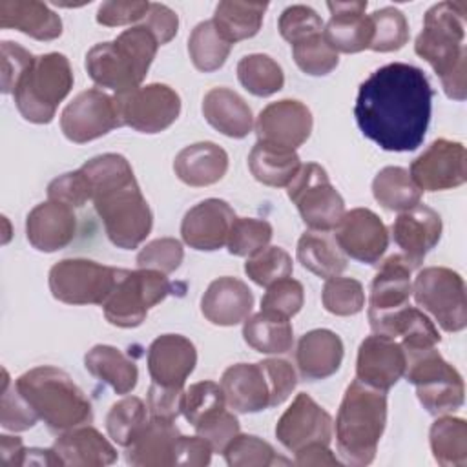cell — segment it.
Wrapping results in <instances>:
<instances>
[{
    "label": "cell",
    "instance_id": "816d5d0a",
    "mask_svg": "<svg viewBox=\"0 0 467 467\" xmlns=\"http://www.w3.org/2000/svg\"><path fill=\"white\" fill-rule=\"evenodd\" d=\"M2 403H0V425L5 431L22 432L36 425L40 420L36 412L31 409L27 400L20 394L15 381H11L7 370H2Z\"/></svg>",
    "mask_w": 467,
    "mask_h": 467
},
{
    "label": "cell",
    "instance_id": "e7e4bbea",
    "mask_svg": "<svg viewBox=\"0 0 467 467\" xmlns=\"http://www.w3.org/2000/svg\"><path fill=\"white\" fill-rule=\"evenodd\" d=\"M297 465H339L341 462L332 454L328 445L325 443H308L303 449L296 451Z\"/></svg>",
    "mask_w": 467,
    "mask_h": 467
},
{
    "label": "cell",
    "instance_id": "3957f363",
    "mask_svg": "<svg viewBox=\"0 0 467 467\" xmlns=\"http://www.w3.org/2000/svg\"><path fill=\"white\" fill-rule=\"evenodd\" d=\"M465 16V2H438L427 9L423 29L414 40L416 55L431 64L445 95L452 100L467 97Z\"/></svg>",
    "mask_w": 467,
    "mask_h": 467
},
{
    "label": "cell",
    "instance_id": "83f0119b",
    "mask_svg": "<svg viewBox=\"0 0 467 467\" xmlns=\"http://www.w3.org/2000/svg\"><path fill=\"white\" fill-rule=\"evenodd\" d=\"M181 436L175 421L150 418L137 438L126 447V462L139 467L177 465Z\"/></svg>",
    "mask_w": 467,
    "mask_h": 467
},
{
    "label": "cell",
    "instance_id": "d6986e66",
    "mask_svg": "<svg viewBox=\"0 0 467 467\" xmlns=\"http://www.w3.org/2000/svg\"><path fill=\"white\" fill-rule=\"evenodd\" d=\"M412 265L401 255H389L378 268L368 296V321L372 332L392 314L409 305L412 294Z\"/></svg>",
    "mask_w": 467,
    "mask_h": 467
},
{
    "label": "cell",
    "instance_id": "8992f818",
    "mask_svg": "<svg viewBox=\"0 0 467 467\" xmlns=\"http://www.w3.org/2000/svg\"><path fill=\"white\" fill-rule=\"evenodd\" d=\"M157 49V38L140 24L111 42L95 44L86 55V71L97 86L126 93L142 84Z\"/></svg>",
    "mask_w": 467,
    "mask_h": 467
},
{
    "label": "cell",
    "instance_id": "30bf717a",
    "mask_svg": "<svg viewBox=\"0 0 467 467\" xmlns=\"http://www.w3.org/2000/svg\"><path fill=\"white\" fill-rule=\"evenodd\" d=\"M171 292V283L166 274L151 268L126 270L119 277L115 288L102 303L104 317L120 328L139 327L148 310Z\"/></svg>",
    "mask_w": 467,
    "mask_h": 467
},
{
    "label": "cell",
    "instance_id": "9c48e42d",
    "mask_svg": "<svg viewBox=\"0 0 467 467\" xmlns=\"http://www.w3.org/2000/svg\"><path fill=\"white\" fill-rule=\"evenodd\" d=\"M405 352V378L416 387L423 409L434 416L451 414L463 405L462 374L441 358L436 347L409 348Z\"/></svg>",
    "mask_w": 467,
    "mask_h": 467
},
{
    "label": "cell",
    "instance_id": "6125c7cd",
    "mask_svg": "<svg viewBox=\"0 0 467 467\" xmlns=\"http://www.w3.org/2000/svg\"><path fill=\"white\" fill-rule=\"evenodd\" d=\"M142 26L151 31L159 46L168 44L179 31V16L164 4L150 2V9L142 20Z\"/></svg>",
    "mask_w": 467,
    "mask_h": 467
},
{
    "label": "cell",
    "instance_id": "9a60e30c",
    "mask_svg": "<svg viewBox=\"0 0 467 467\" xmlns=\"http://www.w3.org/2000/svg\"><path fill=\"white\" fill-rule=\"evenodd\" d=\"M122 126L115 95L99 88L80 91L62 111L60 130L67 140L84 144Z\"/></svg>",
    "mask_w": 467,
    "mask_h": 467
},
{
    "label": "cell",
    "instance_id": "60d3db41",
    "mask_svg": "<svg viewBox=\"0 0 467 467\" xmlns=\"http://www.w3.org/2000/svg\"><path fill=\"white\" fill-rule=\"evenodd\" d=\"M232 51V44L217 31L212 20L199 22L188 38V53L192 64L202 71L210 73L224 66L228 55Z\"/></svg>",
    "mask_w": 467,
    "mask_h": 467
},
{
    "label": "cell",
    "instance_id": "5bb4252c",
    "mask_svg": "<svg viewBox=\"0 0 467 467\" xmlns=\"http://www.w3.org/2000/svg\"><path fill=\"white\" fill-rule=\"evenodd\" d=\"M122 126L140 133H159L170 128L181 113L179 93L166 84H146L126 93H115Z\"/></svg>",
    "mask_w": 467,
    "mask_h": 467
},
{
    "label": "cell",
    "instance_id": "4fadbf2b",
    "mask_svg": "<svg viewBox=\"0 0 467 467\" xmlns=\"http://www.w3.org/2000/svg\"><path fill=\"white\" fill-rule=\"evenodd\" d=\"M412 296L445 332H460L467 325L463 277L447 266H427L412 283Z\"/></svg>",
    "mask_w": 467,
    "mask_h": 467
},
{
    "label": "cell",
    "instance_id": "03108f58",
    "mask_svg": "<svg viewBox=\"0 0 467 467\" xmlns=\"http://www.w3.org/2000/svg\"><path fill=\"white\" fill-rule=\"evenodd\" d=\"M27 449L18 436H0V467H24Z\"/></svg>",
    "mask_w": 467,
    "mask_h": 467
},
{
    "label": "cell",
    "instance_id": "11a10c76",
    "mask_svg": "<svg viewBox=\"0 0 467 467\" xmlns=\"http://www.w3.org/2000/svg\"><path fill=\"white\" fill-rule=\"evenodd\" d=\"M279 33L281 36L292 44L316 35V33H323V20L321 16L308 5L297 4V5H290L286 7L277 22Z\"/></svg>",
    "mask_w": 467,
    "mask_h": 467
},
{
    "label": "cell",
    "instance_id": "74e56055",
    "mask_svg": "<svg viewBox=\"0 0 467 467\" xmlns=\"http://www.w3.org/2000/svg\"><path fill=\"white\" fill-rule=\"evenodd\" d=\"M266 2H241L223 0L217 4L212 22L217 31L234 46L239 40L252 38L263 26Z\"/></svg>",
    "mask_w": 467,
    "mask_h": 467
},
{
    "label": "cell",
    "instance_id": "ac0fdd59",
    "mask_svg": "<svg viewBox=\"0 0 467 467\" xmlns=\"http://www.w3.org/2000/svg\"><path fill=\"white\" fill-rule=\"evenodd\" d=\"M275 438L290 452L308 443L328 445L332 440V418L306 392H299L277 420Z\"/></svg>",
    "mask_w": 467,
    "mask_h": 467
},
{
    "label": "cell",
    "instance_id": "4dcf8cb0",
    "mask_svg": "<svg viewBox=\"0 0 467 467\" xmlns=\"http://www.w3.org/2000/svg\"><path fill=\"white\" fill-rule=\"evenodd\" d=\"M0 27L36 40H55L62 35V18L38 0H0Z\"/></svg>",
    "mask_w": 467,
    "mask_h": 467
},
{
    "label": "cell",
    "instance_id": "b9f144b4",
    "mask_svg": "<svg viewBox=\"0 0 467 467\" xmlns=\"http://www.w3.org/2000/svg\"><path fill=\"white\" fill-rule=\"evenodd\" d=\"M237 78L241 86L255 97H270L283 89L285 73L268 55L252 53L237 62Z\"/></svg>",
    "mask_w": 467,
    "mask_h": 467
},
{
    "label": "cell",
    "instance_id": "db71d44e",
    "mask_svg": "<svg viewBox=\"0 0 467 467\" xmlns=\"http://www.w3.org/2000/svg\"><path fill=\"white\" fill-rule=\"evenodd\" d=\"M305 301L303 285L292 277H285L266 286V292L261 299V310L279 314L283 317L296 316Z\"/></svg>",
    "mask_w": 467,
    "mask_h": 467
},
{
    "label": "cell",
    "instance_id": "6f0895ef",
    "mask_svg": "<svg viewBox=\"0 0 467 467\" xmlns=\"http://www.w3.org/2000/svg\"><path fill=\"white\" fill-rule=\"evenodd\" d=\"M195 432L204 438L213 452H221L226 449V445L239 434V420L234 416V412L221 409L213 412L212 416L199 421L195 427Z\"/></svg>",
    "mask_w": 467,
    "mask_h": 467
},
{
    "label": "cell",
    "instance_id": "e0dca14e",
    "mask_svg": "<svg viewBox=\"0 0 467 467\" xmlns=\"http://www.w3.org/2000/svg\"><path fill=\"white\" fill-rule=\"evenodd\" d=\"M334 239L347 257L363 265H376L389 246L387 226L368 208L345 212L334 228Z\"/></svg>",
    "mask_w": 467,
    "mask_h": 467
},
{
    "label": "cell",
    "instance_id": "2e32d148",
    "mask_svg": "<svg viewBox=\"0 0 467 467\" xmlns=\"http://www.w3.org/2000/svg\"><path fill=\"white\" fill-rule=\"evenodd\" d=\"M409 173L421 192L458 188L467 181L465 146L456 140L436 139L412 161Z\"/></svg>",
    "mask_w": 467,
    "mask_h": 467
},
{
    "label": "cell",
    "instance_id": "bcb514c9",
    "mask_svg": "<svg viewBox=\"0 0 467 467\" xmlns=\"http://www.w3.org/2000/svg\"><path fill=\"white\" fill-rule=\"evenodd\" d=\"M292 57L297 67L310 77H325L339 64L337 53L330 47L323 33L310 35L292 44Z\"/></svg>",
    "mask_w": 467,
    "mask_h": 467
},
{
    "label": "cell",
    "instance_id": "484cf974",
    "mask_svg": "<svg viewBox=\"0 0 467 467\" xmlns=\"http://www.w3.org/2000/svg\"><path fill=\"white\" fill-rule=\"evenodd\" d=\"M77 234V217L73 208L46 201L36 204L26 219V235L38 252H57L66 248Z\"/></svg>",
    "mask_w": 467,
    "mask_h": 467
},
{
    "label": "cell",
    "instance_id": "be15d7a7",
    "mask_svg": "<svg viewBox=\"0 0 467 467\" xmlns=\"http://www.w3.org/2000/svg\"><path fill=\"white\" fill-rule=\"evenodd\" d=\"M213 449L212 445L197 436H181L177 445V465H190V467H202L208 465L212 460Z\"/></svg>",
    "mask_w": 467,
    "mask_h": 467
},
{
    "label": "cell",
    "instance_id": "f35d334b",
    "mask_svg": "<svg viewBox=\"0 0 467 467\" xmlns=\"http://www.w3.org/2000/svg\"><path fill=\"white\" fill-rule=\"evenodd\" d=\"M434 460L443 467L467 465V423L462 418L441 414L429 432Z\"/></svg>",
    "mask_w": 467,
    "mask_h": 467
},
{
    "label": "cell",
    "instance_id": "91938a15",
    "mask_svg": "<svg viewBox=\"0 0 467 467\" xmlns=\"http://www.w3.org/2000/svg\"><path fill=\"white\" fill-rule=\"evenodd\" d=\"M150 2L139 0H109L102 2L97 9V22L106 27H119L144 20Z\"/></svg>",
    "mask_w": 467,
    "mask_h": 467
},
{
    "label": "cell",
    "instance_id": "8d00e7d4",
    "mask_svg": "<svg viewBox=\"0 0 467 467\" xmlns=\"http://www.w3.org/2000/svg\"><path fill=\"white\" fill-rule=\"evenodd\" d=\"M297 261L317 277L330 279L347 268V255L328 232H305L297 241Z\"/></svg>",
    "mask_w": 467,
    "mask_h": 467
},
{
    "label": "cell",
    "instance_id": "836d02e7",
    "mask_svg": "<svg viewBox=\"0 0 467 467\" xmlns=\"http://www.w3.org/2000/svg\"><path fill=\"white\" fill-rule=\"evenodd\" d=\"M84 367L93 378L109 385L117 394H130L139 381L135 361L111 345H95L89 348L84 356Z\"/></svg>",
    "mask_w": 467,
    "mask_h": 467
},
{
    "label": "cell",
    "instance_id": "7402d4cb",
    "mask_svg": "<svg viewBox=\"0 0 467 467\" xmlns=\"http://www.w3.org/2000/svg\"><path fill=\"white\" fill-rule=\"evenodd\" d=\"M234 221L235 213L226 201L204 199L184 213L181 235L190 248L213 252L226 244Z\"/></svg>",
    "mask_w": 467,
    "mask_h": 467
},
{
    "label": "cell",
    "instance_id": "680465c9",
    "mask_svg": "<svg viewBox=\"0 0 467 467\" xmlns=\"http://www.w3.org/2000/svg\"><path fill=\"white\" fill-rule=\"evenodd\" d=\"M2 53V93H13L18 80L33 64L35 57L22 46L4 40L0 44Z\"/></svg>",
    "mask_w": 467,
    "mask_h": 467
},
{
    "label": "cell",
    "instance_id": "4316f807",
    "mask_svg": "<svg viewBox=\"0 0 467 467\" xmlns=\"http://www.w3.org/2000/svg\"><path fill=\"white\" fill-rule=\"evenodd\" d=\"M254 306V294L248 285L237 277L223 275L212 281L201 297V312L219 327L243 323Z\"/></svg>",
    "mask_w": 467,
    "mask_h": 467
},
{
    "label": "cell",
    "instance_id": "7bdbcfd3",
    "mask_svg": "<svg viewBox=\"0 0 467 467\" xmlns=\"http://www.w3.org/2000/svg\"><path fill=\"white\" fill-rule=\"evenodd\" d=\"M148 421V405L137 396L115 401L106 416V431L111 441L128 447Z\"/></svg>",
    "mask_w": 467,
    "mask_h": 467
},
{
    "label": "cell",
    "instance_id": "8fae6325",
    "mask_svg": "<svg viewBox=\"0 0 467 467\" xmlns=\"http://www.w3.org/2000/svg\"><path fill=\"white\" fill-rule=\"evenodd\" d=\"M124 268L100 265L84 257H67L49 270V290L66 305H102Z\"/></svg>",
    "mask_w": 467,
    "mask_h": 467
},
{
    "label": "cell",
    "instance_id": "ffe728a7",
    "mask_svg": "<svg viewBox=\"0 0 467 467\" xmlns=\"http://www.w3.org/2000/svg\"><path fill=\"white\" fill-rule=\"evenodd\" d=\"M312 126V113L301 100L283 99L261 109L255 133L259 142L296 150L310 137Z\"/></svg>",
    "mask_w": 467,
    "mask_h": 467
},
{
    "label": "cell",
    "instance_id": "ab89813d",
    "mask_svg": "<svg viewBox=\"0 0 467 467\" xmlns=\"http://www.w3.org/2000/svg\"><path fill=\"white\" fill-rule=\"evenodd\" d=\"M372 195L385 210L405 212L420 202L421 190L414 184L409 170L387 166L374 177Z\"/></svg>",
    "mask_w": 467,
    "mask_h": 467
},
{
    "label": "cell",
    "instance_id": "603a6c76",
    "mask_svg": "<svg viewBox=\"0 0 467 467\" xmlns=\"http://www.w3.org/2000/svg\"><path fill=\"white\" fill-rule=\"evenodd\" d=\"M148 372L151 383L184 389L188 376L197 365L195 345L181 334H162L148 348Z\"/></svg>",
    "mask_w": 467,
    "mask_h": 467
},
{
    "label": "cell",
    "instance_id": "94428289",
    "mask_svg": "<svg viewBox=\"0 0 467 467\" xmlns=\"http://www.w3.org/2000/svg\"><path fill=\"white\" fill-rule=\"evenodd\" d=\"M182 398H184V389H171V387L151 383L146 398L150 418L175 421L177 416L182 414Z\"/></svg>",
    "mask_w": 467,
    "mask_h": 467
},
{
    "label": "cell",
    "instance_id": "e575fe53",
    "mask_svg": "<svg viewBox=\"0 0 467 467\" xmlns=\"http://www.w3.org/2000/svg\"><path fill=\"white\" fill-rule=\"evenodd\" d=\"M248 168L261 184L283 188L292 182L301 168V161L296 150L257 140L248 155Z\"/></svg>",
    "mask_w": 467,
    "mask_h": 467
},
{
    "label": "cell",
    "instance_id": "c3c4849f",
    "mask_svg": "<svg viewBox=\"0 0 467 467\" xmlns=\"http://www.w3.org/2000/svg\"><path fill=\"white\" fill-rule=\"evenodd\" d=\"M321 301L334 316H354L365 306V290L358 279L336 275L325 281Z\"/></svg>",
    "mask_w": 467,
    "mask_h": 467
},
{
    "label": "cell",
    "instance_id": "6da1fadb",
    "mask_svg": "<svg viewBox=\"0 0 467 467\" xmlns=\"http://www.w3.org/2000/svg\"><path fill=\"white\" fill-rule=\"evenodd\" d=\"M432 97L431 82L420 67L392 62L359 84L354 117L361 133L381 150L414 151L425 139Z\"/></svg>",
    "mask_w": 467,
    "mask_h": 467
},
{
    "label": "cell",
    "instance_id": "277c9868",
    "mask_svg": "<svg viewBox=\"0 0 467 467\" xmlns=\"http://www.w3.org/2000/svg\"><path fill=\"white\" fill-rule=\"evenodd\" d=\"M385 423V392L354 379L347 387L336 416V445L343 462L368 465L376 456Z\"/></svg>",
    "mask_w": 467,
    "mask_h": 467
},
{
    "label": "cell",
    "instance_id": "f6af8a7d",
    "mask_svg": "<svg viewBox=\"0 0 467 467\" xmlns=\"http://www.w3.org/2000/svg\"><path fill=\"white\" fill-rule=\"evenodd\" d=\"M223 454L230 467H268L290 463L288 460L277 456L274 447L263 438L241 432L226 445Z\"/></svg>",
    "mask_w": 467,
    "mask_h": 467
},
{
    "label": "cell",
    "instance_id": "1f68e13d",
    "mask_svg": "<svg viewBox=\"0 0 467 467\" xmlns=\"http://www.w3.org/2000/svg\"><path fill=\"white\" fill-rule=\"evenodd\" d=\"M206 122L230 139H244L254 128V115L246 100L230 88H212L202 99Z\"/></svg>",
    "mask_w": 467,
    "mask_h": 467
},
{
    "label": "cell",
    "instance_id": "44dd1931",
    "mask_svg": "<svg viewBox=\"0 0 467 467\" xmlns=\"http://www.w3.org/2000/svg\"><path fill=\"white\" fill-rule=\"evenodd\" d=\"M405 374V352L398 339L372 334L367 336L356 359V379L387 392Z\"/></svg>",
    "mask_w": 467,
    "mask_h": 467
},
{
    "label": "cell",
    "instance_id": "52a82bcc",
    "mask_svg": "<svg viewBox=\"0 0 467 467\" xmlns=\"http://www.w3.org/2000/svg\"><path fill=\"white\" fill-rule=\"evenodd\" d=\"M297 374L281 358L230 365L221 376L226 405L235 412H261L281 405L296 389Z\"/></svg>",
    "mask_w": 467,
    "mask_h": 467
},
{
    "label": "cell",
    "instance_id": "d6a6232c",
    "mask_svg": "<svg viewBox=\"0 0 467 467\" xmlns=\"http://www.w3.org/2000/svg\"><path fill=\"white\" fill-rule=\"evenodd\" d=\"M173 170L188 186H210L224 177L228 170V153L215 142H195L177 153Z\"/></svg>",
    "mask_w": 467,
    "mask_h": 467
},
{
    "label": "cell",
    "instance_id": "7a4b0ae2",
    "mask_svg": "<svg viewBox=\"0 0 467 467\" xmlns=\"http://www.w3.org/2000/svg\"><path fill=\"white\" fill-rule=\"evenodd\" d=\"M80 170L91 184V201L108 239L122 250L137 248L151 232L153 215L126 157L102 153Z\"/></svg>",
    "mask_w": 467,
    "mask_h": 467
},
{
    "label": "cell",
    "instance_id": "7dc6e473",
    "mask_svg": "<svg viewBox=\"0 0 467 467\" xmlns=\"http://www.w3.org/2000/svg\"><path fill=\"white\" fill-rule=\"evenodd\" d=\"M274 230L272 224L265 219L254 217H235L230 235L226 241L228 252L239 257H252L261 252L272 241Z\"/></svg>",
    "mask_w": 467,
    "mask_h": 467
},
{
    "label": "cell",
    "instance_id": "cb8c5ba5",
    "mask_svg": "<svg viewBox=\"0 0 467 467\" xmlns=\"http://www.w3.org/2000/svg\"><path fill=\"white\" fill-rule=\"evenodd\" d=\"M441 230L443 224L440 213L421 202L400 212L392 223L394 243L401 248V255L412 268L420 266L425 255L438 244Z\"/></svg>",
    "mask_w": 467,
    "mask_h": 467
},
{
    "label": "cell",
    "instance_id": "7c38bea8",
    "mask_svg": "<svg viewBox=\"0 0 467 467\" xmlns=\"http://www.w3.org/2000/svg\"><path fill=\"white\" fill-rule=\"evenodd\" d=\"M286 188L288 199L296 204L303 223L310 230L330 232L339 224L345 213V201L323 166L316 162L301 164Z\"/></svg>",
    "mask_w": 467,
    "mask_h": 467
},
{
    "label": "cell",
    "instance_id": "d590c367",
    "mask_svg": "<svg viewBox=\"0 0 467 467\" xmlns=\"http://www.w3.org/2000/svg\"><path fill=\"white\" fill-rule=\"evenodd\" d=\"M243 337L255 352L277 356L292 348L294 328L288 317L261 310L244 319Z\"/></svg>",
    "mask_w": 467,
    "mask_h": 467
},
{
    "label": "cell",
    "instance_id": "ba28073f",
    "mask_svg": "<svg viewBox=\"0 0 467 467\" xmlns=\"http://www.w3.org/2000/svg\"><path fill=\"white\" fill-rule=\"evenodd\" d=\"M73 88V71L62 53H46L35 57L29 69L18 80L13 99L20 115L33 124L53 120L58 104Z\"/></svg>",
    "mask_w": 467,
    "mask_h": 467
},
{
    "label": "cell",
    "instance_id": "9f6ffc18",
    "mask_svg": "<svg viewBox=\"0 0 467 467\" xmlns=\"http://www.w3.org/2000/svg\"><path fill=\"white\" fill-rule=\"evenodd\" d=\"M91 184L84 171L78 168L53 179L47 186V199L62 202L69 208H80L91 201Z\"/></svg>",
    "mask_w": 467,
    "mask_h": 467
},
{
    "label": "cell",
    "instance_id": "f5cc1de1",
    "mask_svg": "<svg viewBox=\"0 0 467 467\" xmlns=\"http://www.w3.org/2000/svg\"><path fill=\"white\" fill-rule=\"evenodd\" d=\"M182 259L184 250L181 241H177L175 237H159L140 248V252L137 254V266L159 270L168 275L181 266Z\"/></svg>",
    "mask_w": 467,
    "mask_h": 467
},
{
    "label": "cell",
    "instance_id": "d4e9b609",
    "mask_svg": "<svg viewBox=\"0 0 467 467\" xmlns=\"http://www.w3.org/2000/svg\"><path fill=\"white\" fill-rule=\"evenodd\" d=\"M330 20L323 35L336 53H359L368 49L372 40V22L365 15L367 2H327Z\"/></svg>",
    "mask_w": 467,
    "mask_h": 467
},
{
    "label": "cell",
    "instance_id": "f907efd6",
    "mask_svg": "<svg viewBox=\"0 0 467 467\" xmlns=\"http://www.w3.org/2000/svg\"><path fill=\"white\" fill-rule=\"evenodd\" d=\"M224 405H226V398L221 383L197 381L188 389H184L182 416L192 427H195L199 421L212 416L213 412L224 409Z\"/></svg>",
    "mask_w": 467,
    "mask_h": 467
},
{
    "label": "cell",
    "instance_id": "f546056e",
    "mask_svg": "<svg viewBox=\"0 0 467 467\" xmlns=\"http://www.w3.org/2000/svg\"><path fill=\"white\" fill-rule=\"evenodd\" d=\"M60 465L71 467H102L117 460V449L95 427L80 425L64 431L53 443Z\"/></svg>",
    "mask_w": 467,
    "mask_h": 467
},
{
    "label": "cell",
    "instance_id": "ee69618b",
    "mask_svg": "<svg viewBox=\"0 0 467 467\" xmlns=\"http://www.w3.org/2000/svg\"><path fill=\"white\" fill-rule=\"evenodd\" d=\"M370 16L372 40L368 49L378 53H389L401 49L409 40V22L405 15L392 5L376 9Z\"/></svg>",
    "mask_w": 467,
    "mask_h": 467
},
{
    "label": "cell",
    "instance_id": "f1b7e54d",
    "mask_svg": "<svg viewBox=\"0 0 467 467\" xmlns=\"http://www.w3.org/2000/svg\"><path fill=\"white\" fill-rule=\"evenodd\" d=\"M343 354V341L336 332L328 328H314L299 337L296 365L303 379L317 381L339 370Z\"/></svg>",
    "mask_w": 467,
    "mask_h": 467
},
{
    "label": "cell",
    "instance_id": "5b68a950",
    "mask_svg": "<svg viewBox=\"0 0 467 467\" xmlns=\"http://www.w3.org/2000/svg\"><path fill=\"white\" fill-rule=\"evenodd\" d=\"M15 385L36 416L55 432L93 421L91 401L62 368L51 365L29 368L15 379Z\"/></svg>",
    "mask_w": 467,
    "mask_h": 467
},
{
    "label": "cell",
    "instance_id": "681fc988",
    "mask_svg": "<svg viewBox=\"0 0 467 467\" xmlns=\"http://www.w3.org/2000/svg\"><path fill=\"white\" fill-rule=\"evenodd\" d=\"M294 270L292 257L281 246H266L244 263V272L259 286H270L279 279L290 277Z\"/></svg>",
    "mask_w": 467,
    "mask_h": 467
}]
</instances>
